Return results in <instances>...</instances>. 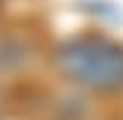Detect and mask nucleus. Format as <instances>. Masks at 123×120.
<instances>
[{
  "label": "nucleus",
  "mask_w": 123,
  "mask_h": 120,
  "mask_svg": "<svg viewBox=\"0 0 123 120\" xmlns=\"http://www.w3.org/2000/svg\"><path fill=\"white\" fill-rule=\"evenodd\" d=\"M57 69L78 87L96 93L123 90V45L105 36H75L66 39L54 54Z\"/></svg>",
  "instance_id": "f257e3e1"
}]
</instances>
